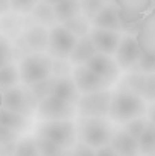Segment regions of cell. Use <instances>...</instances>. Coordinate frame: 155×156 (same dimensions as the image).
<instances>
[{
    "label": "cell",
    "mask_w": 155,
    "mask_h": 156,
    "mask_svg": "<svg viewBox=\"0 0 155 156\" xmlns=\"http://www.w3.org/2000/svg\"><path fill=\"white\" fill-rule=\"evenodd\" d=\"M146 111V100L142 96L126 90H117L113 93L108 117L114 123L125 124L129 120L143 117Z\"/></svg>",
    "instance_id": "6da1fadb"
},
{
    "label": "cell",
    "mask_w": 155,
    "mask_h": 156,
    "mask_svg": "<svg viewBox=\"0 0 155 156\" xmlns=\"http://www.w3.org/2000/svg\"><path fill=\"white\" fill-rule=\"evenodd\" d=\"M114 133L111 120L106 117H78L76 135L78 140L93 149L108 146Z\"/></svg>",
    "instance_id": "7a4b0ae2"
},
{
    "label": "cell",
    "mask_w": 155,
    "mask_h": 156,
    "mask_svg": "<svg viewBox=\"0 0 155 156\" xmlns=\"http://www.w3.org/2000/svg\"><path fill=\"white\" fill-rule=\"evenodd\" d=\"M17 65L20 82L24 85H34L53 76V58H50L47 52L28 53Z\"/></svg>",
    "instance_id": "3957f363"
},
{
    "label": "cell",
    "mask_w": 155,
    "mask_h": 156,
    "mask_svg": "<svg viewBox=\"0 0 155 156\" xmlns=\"http://www.w3.org/2000/svg\"><path fill=\"white\" fill-rule=\"evenodd\" d=\"M35 136L46 138L52 143L72 149L76 141V123L73 120H41L35 126Z\"/></svg>",
    "instance_id": "277c9868"
},
{
    "label": "cell",
    "mask_w": 155,
    "mask_h": 156,
    "mask_svg": "<svg viewBox=\"0 0 155 156\" xmlns=\"http://www.w3.org/2000/svg\"><path fill=\"white\" fill-rule=\"evenodd\" d=\"M37 105L38 102H37L35 96L32 94L29 87L24 83L15 85V87H11V88L2 91V106L9 111L31 117L32 114H35Z\"/></svg>",
    "instance_id": "5b68a950"
},
{
    "label": "cell",
    "mask_w": 155,
    "mask_h": 156,
    "mask_svg": "<svg viewBox=\"0 0 155 156\" xmlns=\"http://www.w3.org/2000/svg\"><path fill=\"white\" fill-rule=\"evenodd\" d=\"M111 99H113V91L109 88L96 91V93L81 94L76 103L78 115L79 117H108Z\"/></svg>",
    "instance_id": "8992f818"
},
{
    "label": "cell",
    "mask_w": 155,
    "mask_h": 156,
    "mask_svg": "<svg viewBox=\"0 0 155 156\" xmlns=\"http://www.w3.org/2000/svg\"><path fill=\"white\" fill-rule=\"evenodd\" d=\"M78 41V37L73 35L62 24H55L49 29V44L47 55L53 59L67 61L73 52V47Z\"/></svg>",
    "instance_id": "52a82bcc"
},
{
    "label": "cell",
    "mask_w": 155,
    "mask_h": 156,
    "mask_svg": "<svg viewBox=\"0 0 155 156\" xmlns=\"http://www.w3.org/2000/svg\"><path fill=\"white\" fill-rule=\"evenodd\" d=\"M37 118L41 120H73L78 115L76 105L68 103L55 96H47L40 100L35 109Z\"/></svg>",
    "instance_id": "ba28073f"
},
{
    "label": "cell",
    "mask_w": 155,
    "mask_h": 156,
    "mask_svg": "<svg viewBox=\"0 0 155 156\" xmlns=\"http://www.w3.org/2000/svg\"><path fill=\"white\" fill-rule=\"evenodd\" d=\"M72 77L81 94L96 93V91L111 88V83L108 80H105L99 74L91 71L87 65H75L72 68Z\"/></svg>",
    "instance_id": "9c48e42d"
},
{
    "label": "cell",
    "mask_w": 155,
    "mask_h": 156,
    "mask_svg": "<svg viewBox=\"0 0 155 156\" xmlns=\"http://www.w3.org/2000/svg\"><path fill=\"white\" fill-rule=\"evenodd\" d=\"M119 9V17L122 24L140 23L145 14L154 8V0H113Z\"/></svg>",
    "instance_id": "30bf717a"
},
{
    "label": "cell",
    "mask_w": 155,
    "mask_h": 156,
    "mask_svg": "<svg viewBox=\"0 0 155 156\" xmlns=\"http://www.w3.org/2000/svg\"><path fill=\"white\" fill-rule=\"evenodd\" d=\"M142 55V49L137 43V38L135 35L132 34H126L125 37H122L119 46H117V50L114 53V59L117 62V65L120 67V70H126L129 71L131 67L138 61Z\"/></svg>",
    "instance_id": "8fae6325"
},
{
    "label": "cell",
    "mask_w": 155,
    "mask_h": 156,
    "mask_svg": "<svg viewBox=\"0 0 155 156\" xmlns=\"http://www.w3.org/2000/svg\"><path fill=\"white\" fill-rule=\"evenodd\" d=\"M23 44L26 46L28 52H47V44H49V27L38 24V23H31L29 26L26 24L23 35L20 37Z\"/></svg>",
    "instance_id": "7c38bea8"
},
{
    "label": "cell",
    "mask_w": 155,
    "mask_h": 156,
    "mask_svg": "<svg viewBox=\"0 0 155 156\" xmlns=\"http://www.w3.org/2000/svg\"><path fill=\"white\" fill-rule=\"evenodd\" d=\"M85 65L105 80H108L111 85H114L120 77V67L117 65L116 59L109 55L98 52Z\"/></svg>",
    "instance_id": "4fadbf2b"
},
{
    "label": "cell",
    "mask_w": 155,
    "mask_h": 156,
    "mask_svg": "<svg viewBox=\"0 0 155 156\" xmlns=\"http://www.w3.org/2000/svg\"><path fill=\"white\" fill-rule=\"evenodd\" d=\"M135 38L142 52L155 59V6L148 15L142 18Z\"/></svg>",
    "instance_id": "5bb4252c"
},
{
    "label": "cell",
    "mask_w": 155,
    "mask_h": 156,
    "mask_svg": "<svg viewBox=\"0 0 155 156\" xmlns=\"http://www.w3.org/2000/svg\"><path fill=\"white\" fill-rule=\"evenodd\" d=\"M88 35L96 50L109 56H114L117 46L122 40V35L117 30H108V29H99V27H91Z\"/></svg>",
    "instance_id": "9a60e30c"
},
{
    "label": "cell",
    "mask_w": 155,
    "mask_h": 156,
    "mask_svg": "<svg viewBox=\"0 0 155 156\" xmlns=\"http://www.w3.org/2000/svg\"><path fill=\"white\" fill-rule=\"evenodd\" d=\"M91 27L117 30V32L122 30V21H120V17H119V9L113 2L105 3L102 9L91 18Z\"/></svg>",
    "instance_id": "2e32d148"
},
{
    "label": "cell",
    "mask_w": 155,
    "mask_h": 156,
    "mask_svg": "<svg viewBox=\"0 0 155 156\" xmlns=\"http://www.w3.org/2000/svg\"><path fill=\"white\" fill-rule=\"evenodd\" d=\"M26 27V21L23 18L21 14L14 12V11H8L6 14H3L0 17V34L5 35L6 38L12 40H18Z\"/></svg>",
    "instance_id": "e0dca14e"
},
{
    "label": "cell",
    "mask_w": 155,
    "mask_h": 156,
    "mask_svg": "<svg viewBox=\"0 0 155 156\" xmlns=\"http://www.w3.org/2000/svg\"><path fill=\"white\" fill-rule=\"evenodd\" d=\"M109 146L114 149V152L119 156H140L138 141L129 133H126L123 129L114 130Z\"/></svg>",
    "instance_id": "ac0fdd59"
},
{
    "label": "cell",
    "mask_w": 155,
    "mask_h": 156,
    "mask_svg": "<svg viewBox=\"0 0 155 156\" xmlns=\"http://www.w3.org/2000/svg\"><path fill=\"white\" fill-rule=\"evenodd\" d=\"M52 96H55L58 99H62V100H65L68 103L76 105L79 97H81V93H79L72 74H67V76H61V77L55 79Z\"/></svg>",
    "instance_id": "d6986e66"
},
{
    "label": "cell",
    "mask_w": 155,
    "mask_h": 156,
    "mask_svg": "<svg viewBox=\"0 0 155 156\" xmlns=\"http://www.w3.org/2000/svg\"><path fill=\"white\" fill-rule=\"evenodd\" d=\"M96 53H98V50H96L90 35H85V37L78 38L68 61L72 65H85Z\"/></svg>",
    "instance_id": "ffe728a7"
},
{
    "label": "cell",
    "mask_w": 155,
    "mask_h": 156,
    "mask_svg": "<svg viewBox=\"0 0 155 156\" xmlns=\"http://www.w3.org/2000/svg\"><path fill=\"white\" fill-rule=\"evenodd\" d=\"M0 123L15 132H18L20 135L24 133L31 126H32V120L29 115H23L14 111H9L3 106H0Z\"/></svg>",
    "instance_id": "44dd1931"
},
{
    "label": "cell",
    "mask_w": 155,
    "mask_h": 156,
    "mask_svg": "<svg viewBox=\"0 0 155 156\" xmlns=\"http://www.w3.org/2000/svg\"><path fill=\"white\" fill-rule=\"evenodd\" d=\"M53 14L56 23L62 24L81 14V0H61L59 3L53 5Z\"/></svg>",
    "instance_id": "7402d4cb"
},
{
    "label": "cell",
    "mask_w": 155,
    "mask_h": 156,
    "mask_svg": "<svg viewBox=\"0 0 155 156\" xmlns=\"http://www.w3.org/2000/svg\"><path fill=\"white\" fill-rule=\"evenodd\" d=\"M31 18H32V23H38V24H43V26H47L49 29L53 27L56 23V18H55V14H53V6L40 0V3L32 9V12L29 14Z\"/></svg>",
    "instance_id": "603a6c76"
},
{
    "label": "cell",
    "mask_w": 155,
    "mask_h": 156,
    "mask_svg": "<svg viewBox=\"0 0 155 156\" xmlns=\"http://www.w3.org/2000/svg\"><path fill=\"white\" fill-rule=\"evenodd\" d=\"M138 141V152L140 156H155V124L148 120V124L140 135Z\"/></svg>",
    "instance_id": "cb8c5ba5"
},
{
    "label": "cell",
    "mask_w": 155,
    "mask_h": 156,
    "mask_svg": "<svg viewBox=\"0 0 155 156\" xmlns=\"http://www.w3.org/2000/svg\"><path fill=\"white\" fill-rule=\"evenodd\" d=\"M145 80H146V74L137 73V71H129L119 83V90H126V91H131V93L142 96Z\"/></svg>",
    "instance_id": "d4e9b609"
},
{
    "label": "cell",
    "mask_w": 155,
    "mask_h": 156,
    "mask_svg": "<svg viewBox=\"0 0 155 156\" xmlns=\"http://www.w3.org/2000/svg\"><path fill=\"white\" fill-rule=\"evenodd\" d=\"M62 26H64L65 29H68V30H70L73 35H76L78 38L88 35L90 30H91V21H90L85 15H82V14H79V15L70 18V20H67L65 23H62Z\"/></svg>",
    "instance_id": "484cf974"
},
{
    "label": "cell",
    "mask_w": 155,
    "mask_h": 156,
    "mask_svg": "<svg viewBox=\"0 0 155 156\" xmlns=\"http://www.w3.org/2000/svg\"><path fill=\"white\" fill-rule=\"evenodd\" d=\"M18 83H20V74H18V65L15 62L0 68V91L15 87Z\"/></svg>",
    "instance_id": "4316f807"
},
{
    "label": "cell",
    "mask_w": 155,
    "mask_h": 156,
    "mask_svg": "<svg viewBox=\"0 0 155 156\" xmlns=\"http://www.w3.org/2000/svg\"><path fill=\"white\" fill-rule=\"evenodd\" d=\"M35 141L38 144V149H40L41 156H70L72 155V149L61 147V146L52 143V141L46 140V138L35 136Z\"/></svg>",
    "instance_id": "83f0119b"
},
{
    "label": "cell",
    "mask_w": 155,
    "mask_h": 156,
    "mask_svg": "<svg viewBox=\"0 0 155 156\" xmlns=\"http://www.w3.org/2000/svg\"><path fill=\"white\" fill-rule=\"evenodd\" d=\"M14 156H41L35 136H20Z\"/></svg>",
    "instance_id": "f1b7e54d"
},
{
    "label": "cell",
    "mask_w": 155,
    "mask_h": 156,
    "mask_svg": "<svg viewBox=\"0 0 155 156\" xmlns=\"http://www.w3.org/2000/svg\"><path fill=\"white\" fill-rule=\"evenodd\" d=\"M55 79H56V77H55V76H52V77L46 79V80H41V82H38V83L28 85V87H29V90L32 91V94L35 96L37 102H40V100L46 99L47 96H52V90H53Z\"/></svg>",
    "instance_id": "f546056e"
},
{
    "label": "cell",
    "mask_w": 155,
    "mask_h": 156,
    "mask_svg": "<svg viewBox=\"0 0 155 156\" xmlns=\"http://www.w3.org/2000/svg\"><path fill=\"white\" fill-rule=\"evenodd\" d=\"M14 58H15V52H14L12 41L0 34V68L8 64H12Z\"/></svg>",
    "instance_id": "4dcf8cb0"
},
{
    "label": "cell",
    "mask_w": 155,
    "mask_h": 156,
    "mask_svg": "<svg viewBox=\"0 0 155 156\" xmlns=\"http://www.w3.org/2000/svg\"><path fill=\"white\" fill-rule=\"evenodd\" d=\"M129 71H137V73H143V74H151V73H155V59L151 58L149 55L142 52L138 61L131 67Z\"/></svg>",
    "instance_id": "1f68e13d"
},
{
    "label": "cell",
    "mask_w": 155,
    "mask_h": 156,
    "mask_svg": "<svg viewBox=\"0 0 155 156\" xmlns=\"http://www.w3.org/2000/svg\"><path fill=\"white\" fill-rule=\"evenodd\" d=\"M148 124V118H143V117H138V118H134V120H129L123 124V130L126 133H129L131 136H134L135 140L140 138V135L143 133L145 127Z\"/></svg>",
    "instance_id": "d6a6232c"
},
{
    "label": "cell",
    "mask_w": 155,
    "mask_h": 156,
    "mask_svg": "<svg viewBox=\"0 0 155 156\" xmlns=\"http://www.w3.org/2000/svg\"><path fill=\"white\" fill-rule=\"evenodd\" d=\"M105 3V0H81V14L91 21V18L102 9Z\"/></svg>",
    "instance_id": "836d02e7"
},
{
    "label": "cell",
    "mask_w": 155,
    "mask_h": 156,
    "mask_svg": "<svg viewBox=\"0 0 155 156\" xmlns=\"http://www.w3.org/2000/svg\"><path fill=\"white\" fill-rule=\"evenodd\" d=\"M11 2V11L18 12L21 15H29L32 9L40 3V0H9Z\"/></svg>",
    "instance_id": "e575fe53"
},
{
    "label": "cell",
    "mask_w": 155,
    "mask_h": 156,
    "mask_svg": "<svg viewBox=\"0 0 155 156\" xmlns=\"http://www.w3.org/2000/svg\"><path fill=\"white\" fill-rule=\"evenodd\" d=\"M142 97L146 102H155V73L146 74V80H145V87H143V93Z\"/></svg>",
    "instance_id": "d590c367"
},
{
    "label": "cell",
    "mask_w": 155,
    "mask_h": 156,
    "mask_svg": "<svg viewBox=\"0 0 155 156\" xmlns=\"http://www.w3.org/2000/svg\"><path fill=\"white\" fill-rule=\"evenodd\" d=\"M20 140V133L3 126L0 123V146H5V144H9V143H15Z\"/></svg>",
    "instance_id": "8d00e7d4"
},
{
    "label": "cell",
    "mask_w": 155,
    "mask_h": 156,
    "mask_svg": "<svg viewBox=\"0 0 155 156\" xmlns=\"http://www.w3.org/2000/svg\"><path fill=\"white\" fill-rule=\"evenodd\" d=\"M72 155L73 156H96V149L87 146L82 141H76V144L72 147Z\"/></svg>",
    "instance_id": "74e56055"
},
{
    "label": "cell",
    "mask_w": 155,
    "mask_h": 156,
    "mask_svg": "<svg viewBox=\"0 0 155 156\" xmlns=\"http://www.w3.org/2000/svg\"><path fill=\"white\" fill-rule=\"evenodd\" d=\"M15 147H17V141L0 146V156H14L15 155Z\"/></svg>",
    "instance_id": "f35d334b"
},
{
    "label": "cell",
    "mask_w": 155,
    "mask_h": 156,
    "mask_svg": "<svg viewBox=\"0 0 155 156\" xmlns=\"http://www.w3.org/2000/svg\"><path fill=\"white\" fill-rule=\"evenodd\" d=\"M96 156H119L116 152H114V149L108 144V146H103V147H99V149H96Z\"/></svg>",
    "instance_id": "ab89813d"
},
{
    "label": "cell",
    "mask_w": 155,
    "mask_h": 156,
    "mask_svg": "<svg viewBox=\"0 0 155 156\" xmlns=\"http://www.w3.org/2000/svg\"><path fill=\"white\" fill-rule=\"evenodd\" d=\"M11 11V2L9 0H0V17Z\"/></svg>",
    "instance_id": "60d3db41"
},
{
    "label": "cell",
    "mask_w": 155,
    "mask_h": 156,
    "mask_svg": "<svg viewBox=\"0 0 155 156\" xmlns=\"http://www.w3.org/2000/svg\"><path fill=\"white\" fill-rule=\"evenodd\" d=\"M146 114H148V120H149L151 123H154L155 124V102H152V105L148 108Z\"/></svg>",
    "instance_id": "b9f144b4"
},
{
    "label": "cell",
    "mask_w": 155,
    "mask_h": 156,
    "mask_svg": "<svg viewBox=\"0 0 155 156\" xmlns=\"http://www.w3.org/2000/svg\"><path fill=\"white\" fill-rule=\"evenodd\" d=\"M43 2H46V3H49V5H52V6H53V5H56V3H59L61 0H43Z\"/></svg>",
    "instance_id": "7bdbcfd3"
},
{
    "label": "cell",
    "mask_w": 155,
    "mask_h": 156,
    "mask_svg": "<svg viewBox=\"0 0 155 156\" xmlns=\"http://www.w3.org/2000/svg\"><path fill=\"white\" fill-rule=\"evenodd\" d=\"M105 2H106V3H111V2H113V0H105Z\"/></svg>",
    "instance_id": "ee69618b"
},
{
    "label": "cell",
    "mask_w": 155,
    "mask_h": 156,
    "mask_svg": "<svg viewBox=\"0 0 155 156\" xmlns=\"http://www.w3.org/2000/svg\"><path fill=\"white\" fill-rule=\"evenodd\" d=\"M154 5H155V0H154Z\"/></svg>",
    "instance_id": "f6af8a7d"
},
{
    "label": "cell",
    "mask_w": 155,
    "mask_h": 156,
    "mask_svg": "<svg viewBox=\"0 0 155 156\" xmlns=\"http://www.w3.org/2000/svg\"><path fill=\"white\" fill-rule=\"evenodd\" d=\"M70 156H73V155H70Z\"/></svg>",
    "instance_id": "bcb514c9"
}]
</instances>
